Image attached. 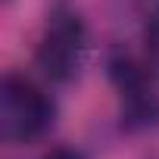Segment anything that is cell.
I'll list each match as a JSON object with an SVG mask.
<instances>
[{"label":"cell","mask_w":159,"mask_h":159,"mask_svg":"<svg viewBox=\"0 0 159 159\" xmlns=\"http://www.w3.org/2000/svg\"><path fill=\"white\" fill-rule=\"evenodd\" d=\"M56 106L50 94L25 75H3L0 84V137L7 143H31L53 128Z\"/></svg>","instance_id":"1"},{"label":"cell","mask_w":159,"mask_h":159,"mask_svg":"<svg viewBox=\"0 0 159 159\" xmlns=\"http://www.w3.org/2000/svg\"><path fill=\"white\" fill-rule=\"evenodd\" d=\"M88 53V28L81 22V16L72 13V10H56L50 13L34 59L38 69L50 78V81H72V78L81 72Z\"/></svg>","instance_id":"2"},{"label":"cell","mask_w":159,"mask_h":159,"mask_svg":"<svg viewBox=\"0 0 159 159\" xmlns=\"http://www.w3.org/2000/svg\"><path fill=\"white\" fill-rule=\"evenodd\" d=\"M143 56L153 72H159V0H150L143 19Z\"/></svg>","instance_id":"3"},{"label":"cell","mask_w":159,"mask_h":159,"mask_svg":"<svg viewBox=\"0 0 159 159\" xmlns=\"http://www.w3.org/2000/svg\"><path fill=\"white\" fill-rule=\"evenodd\" d=\"M44 159H88V156L78 153V150H72V147H53Z\"/></svg>","instance_id":"4"}]
</instances>
